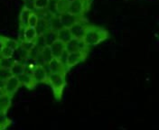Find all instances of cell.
<instances>
[{"mask_svg":"<svg viewBox=\"0 0 159 130\" xmlns=\"http://www.w3.org/2000/svg\"><path fill=\"white\" fill-rule=\"evenodd\" d=\"M35 29L37 31L38 34H43L48 30H50V25L48 21L44 19L43 16H39L38 23L35 26Z\"/></svg>","mask_w":159,"mask_h":130,"instance_id":"16","label":"cell"},{"mask_svg":"<svg viewBox=\"0 0 159 130\" xmlns=\"http://www.w3.org/2000/svg\"><path fill=\"white\" fill-rule=\"evenodd\" d=\"M39 20V16L37 14V12H31L29 16V19H28V26L32 27H35L37 23Z\"/></svg>","mask_w":159,"mask_h":130,"instance_id":"27","label":"cell"},{"mask_svg":"<svg viewBox=\"0 0 159 130\" xmlns=\"http://www.w3.org/2000/svg\"><path fill=\"white\" fill-rule=\"evenodd\" d=\"M89 25L88 21L85 19V17H83L82 19L78 21L77 23H75L73 25H71L70 27V34L72 36V38H79L82 39L84 36V34L86 32L87 26Z\"/></svg>","mask_w":159,"mask_h":130,"instance_id":"4","label":"cell"},{"mask_svg":"<svg viewBox=\"0 0 159 130\" xmlns=\"http://www.w3.org/2000/svg\"><path fill=\"white\" fill-rule=\"evenodd\" d=\"M44 38H45V42H46V45L50 46L52 43H53L55 41L57 40V31L52 30L50 29L45 34H43Z\"/></svg>","mask_w":159,"mask_h":130,"instance_id":"21","label":"cell"},{"mask_svg":"<svg viewBox=\"0 0 159 130\" xmlns=\"http://www.w3.org/2000/svg\"><path fill=\"white\" fill-rule=\"evenodd\" d=\"M34 46H36L40 50H42L43 48H44L45 46H47L43 34H38L37 37H36V39L34 40Z\"/></svg>","mask_w":159,"mask_h":130,"instance_id":"26","label":"cell"},{"mask_svg":"<svg viewBox=\"0 0 159 130\" xmlns=\"http://www.w3.org/2000/svg\"><path fill=\"white\" fill-rule=\"evenodd\" d=\"M4 94H6V93H5V90H4V89L0 88V98H1Z\"/></svg>","mask_w":159,"mask_h":130,"instance_id":"31","label":"cell"},{"mask_svg":"<svg viewBox=\"0 0 159 130\" xmlns=\"http://www.w3.org/2000/svg\"><path fill=\"white\" fill-rule=\"evenodd\" d=\"M43 66L44 67V69L46 70V72L48 73V75L51 74V73H54V72L67 73V71L64 69L63 65L61 64V62L60 61L58 58H52L48 63H46V64H44Z\"/></svg>","mask_w":159,"mask_h":130,"instance_id":"10","label":"cell"},{"mask_svg":"<svg viewBox=\"0 0 159 130\" xmlns=\"http://www.w3.org/2000/svg\"><path fill=\"white\" fill-rule=\"evenodd\" d=\"M88 56V52H74L68 53V61L67 65L70 70L79 63L84 61Z\"/></svg>","mask_w":159,"mask_h":130,"instance_id":"8","label":"cell"},{"mask_svg":"<svg viewBox=\"0 0 159 130\" xmlns=\"http://www.w3.org/2000/svg\"><path fill=\"white\" fill-rule=\"evenodd\" d=\"M65 50L70 53L74 52H89V48L86 45L83 39L71 38L68 43H65Z\"/></svg>","mask_w":159,"mask_h":130,"instance_id":"5","label":"cell"},{"mask_svg":"<svg viewBox=\"0 0 159 130\" xmlns=\"http://www.w3.org/2000/svg\"><path fill=\"white\" fill-rule=\"evenodd\" d=\"M38 34L37 31L35 29V27H32V26H26L22 33V40L29 41V42H34L36 39Z\"/></svg>","mask_w":159,"mask_h":130,"instance_id":"14","label":"cell"},{"mask_svg":"<svg viewBox=\"0 0 159 130\" xmlns=\"http://www.w3.org/2000/svg\"><path fill=\"white\" fill-rule=\"evenodd\" d=\"M49 25H50V29L54 31H58L61 28H62V25L61 23V20H60V16L59 15H53L51 19L49 20Z\"/></svg>","mask_w":159,"mask_h":130,"instance_id":"20","label":"cell"},{"mask_svg":"<svg viewBox=\"0 0 159 130\" xmlns=\"http://www.w3.org/2000/svg\"><path fill=\"white\" fill-rule=\"evenodd\" d=\"M10 76H12V73H11L10 69L0 68V80L6 81V80L9 78Z\"/></svg>","mask_w":159,"mask_h":130,"instance_id":"30","label":"cell"},{"mask_svg":"<svg viewBox=\"0 0 159 130\" xmlns=\"http://www.w3.org/2000/svg\"><path fill=\"white\" fill-rule=\"evenodd\" d=\"M15 60L13 58H6V57H0V68H7L10 69L12 65L14 64Z\"/></svg>","mask_w":159,"mask_h":130,"instance_id":"24","label":"cell"},{"mask_svg":"<svg viewBox=\"0 0 159 130\" xmlns=\"http://www.w3.org/2000/svg\"><path fill=\"white\" fill-rule=\"evenodd\" d=\"M12 123V120L7 116V112L0 111V129H6L9 127Z\"/></svg>","mask_w":159,"mask_h":130,"instance_id":"22","label":"cell"},{"mask_svg":"<svg viewBox=\"0 0 159 130\" xmlns=\"http://www.w3.org/2000/svg\"><path fill=\"white\" fill-rule=\"evenodd\" d=\"M0 45L7 46L10 49L15 51L19 47L20 43L18 40H16V39H13V38H10V37L0 34Z\"/></svg>","mask_w":159,"mask_h":130,"instance_id":"13","label":"cell"},{"mask_svg":"<svg viewBox=\"0 0 159 130\" xmlns=\"http://www.w3.org/2000/svg\"><path fill=\"white\" fill-rule=\"evenodd\" d=\"M72 38L70 32L69 28L66 27H62L59 30L57 31V39L60 41H61L62 43H68L70 39Z\"/></svg>","mask_w":159,"mask_h":130,"instance_id":"18","label":"cell"},{"mask_svg":"<svg viewBox=\"0 0 159 130\" xmlns=\"http://www.w3.org/2000/svg\"><path fill=\"white\" fill-rule=\"evenodd\" d=\"M14 54V50L10 49L7 46L0 45V57H6V58H12Z\"/></svg>","mask_w":159,"mask_h":130,"instance_id":"25","label":"cell"},{"mask_svg":"<svg viewBox=\"0 0 159 130\" xmlns=\"http://www.w3.org/2000/svg\"><path fill=\"white\" fill-rule=\"evenodd\" d=\"M20 86L21 85H20L18 77L12 75L5 82V86H4L5 93L11 97H14V95L16 93V91L20 88Z\"/></svg>","mask_w":159,"mask_h":130,"instance_id":"7","label":"cell"},{"mask_svg":"<svg viewBox=\"0 0 159 130\" xmlns=\"http://www.w3.org/2000/svg\"><path fill=\"white\" fill-rule=\"evenodd\" d=\"M19 43H20V47H22L24 50H25L26 52H29L30 51L32 50V48L34 46V42L22 40V39L19 41Z\"/></svg>","mask_w":159,"mask_h":130,"instance_id":"29","label":"cell"},{"mask_svg":"<svg viewBox=\"0 0 159 130\" xmlns=\"http://www.w3.org/2000/svg\"><path fill=\"white\" fill-rule=\"evenodd\" d=\"M12 98L13 97H11L7 94H4L0 98V111L7 113V111L12 105Z\"/></svg>","mask_w":159,"mask_h":130,"instance_id":"17","label":"cell"},{"mask_svg":"<svg viewBox=\"0 0 159 130\" xmlns=\"http://www.w3.org/2000/svg\"><path fill=\"white\" fill-rule=\"evenodd\" d=\"M109 38V33L105 28L98 25H89L87 26V29L82 39L86 43V45L90 48L99 45V43H103Z\"/></svg>","mask_w":159,"mask_h":130,"instance_id":"1","label":"cell"},{"mask_svg":"<svg viewBox=\"0 0 159 130\" xmlns=\"http://www.w3.org/2000/svg\"><path fill=\"white\" fill-rule=\"evenodd\" d=\"M32 78L36 85L41 83H46L48 73L42 65H34L32 69Z\"/></svg>","mask_w":159,"mask_h":130,"instance_id":"6","label":"cell"},{"mask_svg":"<svg viewBox=\"0 0 159 130\" xmlns=\"http://www.w3.org/2000/svg\"><path fill=\"white\" fill-rule=\"evenodd\" d=\"M49 47L51 49L52 57L53 58H59L61 54L63 52V51L65 50V43L57 39L53 43H52Z\"/></svg>","mask_w":159,"mask_h":130,"instance_id":"12","label":"cell"},{"mask_svg":"<svg viewBox=\"0 0 159 130\" xmlns=\"http://www.w3.org/2000/svg\"><path fill=\"white\" fill-rule=\"evenodd\" d=\"M68 53H69V52H68L67 51L64 50L63 51V52L61 54V56L58 58L60 60V61L61 62V64L63 65L64 69L66 70L67 72L70 70V69L68 68V65H67V61H68Z\"/></svg>","mask_w":159,"mask_h":130,"instance_id":"28","label":"cell"},{"mask_svg":"<svg viewBox=\"0 0 159 130\" xmlns=\"http://www.w3.org/2000/svg\"><path fill=\"white\" fill-rule=\"evenodd\" d=\"M30 11L25 8H22L19 15V29L20 32H23V30L28 26V19H29Z\"/></svg>","mask_w":159,"mask_h":130,"instance_id":"15","label":"cell"},{"mask_svg":"<svg viewBox=\"0 0 159 130\" xmlns=\"http://www.w3.org/2000/svg\"><path fill=\"white\" fill-rule=\"evenodd\" d=\"M19 79V82L21 86L25 87L28 90H33L34 89L37 85L34 83V81L32 78V74L28 73V72H24L23 74H21L20 76H18Z\"/></svg>","mask_w":159,"mask_h":130,"instance_id":"11","label":"cell"},{"mask_svg":"<svg viewBox=\"0 0 159 130\" xmlns=\"http://www.w3.org/2000/svg\"><path fill=\"white\" fill-rule=\"evenodd\" d=\"M50 0H34V9L36 12L44 11L47 9Z\"/></svg>","mask_w":159,"mask_h":130,"instance_id":"23","label":"cell"},{"mask_svg":"<svg viewBox=\"0 0 159 130\" xmlns=\"http://www.w3.org/2000/svg\"><path fill=\"white\" fill-rule=\"evenodd\" d=\"M47 84H49L52 90L54 98L61 100L62 98V93L66 86V73L64 72H54L48 75Z\"/></svg>","mask_w":159,"mask_h":130,"instance_id":"2","label":"cell"},{"mask_svg":"<svg viewBox=\"0 0 159 130\" xmlns=\"http://www.w3.org/2000/svg\"><path fill=\"white\" fill-rule=\"evenodd\" d=\"M25 63L15 61L14 64L10 68V70H11L12 75L18 77V76H20L21 74H23L25 72Z\"/></svg>","mask_w":159,"mask_h":130,"instance_id":"19","label":"cell"},{"mask_svg":"<svg viewBox=\"0 0 159 130\" xmlns=\"http://www.w3.org/2000/svg\"><path fill=\"white\" fill-rule=\"evenodd\" d=\"M90 2L87 0H72L68 3L66 11L77 16H84L89 10Z\"/></svg>","mask_w":159,"mask_h":130,"instance_id":"3","label":"cell"},{"mask_svg":"<svg viewBox=\"0 0 159 130\" xmlns=\"http://www.w3.org/2000/svg\"><path fill=\"white\" fill-rule=\"evenodd\" d=\"M59 16L62 26L63 27H66V28H70L75 23H77L78 21H80V19H82L84 17V16H74V15L70 14V13L67 12V11H64V12L59 14Z\"/></svg>","mask_w":159,"mask_h":130,"instance_id":"9","label":"cell"}]
</instances>
